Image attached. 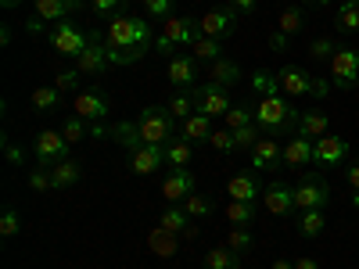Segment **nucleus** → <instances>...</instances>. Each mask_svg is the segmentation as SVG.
<instances>
[{
  "mask_svg": "<svg viewBox=\"0 0 359 269\" xmlns=\"http://www.w3.org/2000/svg\"><path fill=\"white\" fill-rule=\"evenodd\" d=\"M208 144H212L216 151H223V155H233V151H237V140H233V130H226V126H223V130H216L212 137H208Z\"/></svg>",
  "mask_w": 359,
  "mask_h": 269,
  "instance_id": "09e8293b",
  "label": "nucleus"
},
{
  "mask_svg": "<svg viewBox=\"0 0 359 269\" xmlns=\"http://www.w3.org/2000/svg\"><path fill=\"white\" fill-rule=\"evenodd\" d=\"M334 50H338V40L334 36H320V40L309 43V57H313V62H331Z\"/></svg>",
  "mask_w": 359,
  "mask_h": 269,
  "instance_id": "79ce46f5",
  "label": "nucleus"
},
{
  "mask_svg": "<svg viewBox=\"0 0 359 269\" xmlns=\"http://www.w3.org/2000/svg\"><path fill=\"white\" fill-rule=\"evenodd\" d=\"M331 205V187L320 172H302L294 187V208L298 212H309V208H327Z\"/></svg>",
  "mask_w": 359,
  "mask_h": 269,
  "instance_id": "0eeeda50",
  "label": "nucleus"
},
{
  "mask_svg": "<svg viewBox=\"0 0 359 269\" xmlns=\"http://www.w3.org/2000/svg\"><path fill=\"white\" fill-rule=\"evenodd\" d=\"M237 29V11L233 8H212L198 18V33L201 36H212V40H223V36H233Z\"/></svg>",
  "mask_w": 359,
  "mask_h": 269,
  "instance_id": "4468645a",
  "label": "nucleus"
},
{
  "mask_svg": "<svg viewBox=\"0 0 359 269\" xmlns=\"http://www.w3.org/2000/svg\"><path fill=\"white\" fill-rule=\"evenodd\" d=\"M191 94H194V111H201V115H208V118H223V115L233 108L230 97H226V86H219V83H212V79L198 83Z\"/></svg>",
  "mask_w": 359,
  "mask_h": 269,
  "instance_id": "6e6552de",
  "label": "nucleus"
},
{
  "mask_svg": "<svg viewBox=\"0 0 359 269\" xmlns=\"http://www.w3.org/2000/svg\"><path fill=\"white\" fill-rule=\"evenodd\" d=\"M331 76L338 90H355L359 86V47H341L331 57Z\"/></svg>",
  "mask_w": 359,
  "mask_h": 269,
  "instance_id": "9d476101",
  "label": "nucleus"
},
{
  "mask_svg": "<svg viewBox=\"0 0 359 269\" xmlns=\"http://www.w3.org/2000/svg\"><path fill=\"white\" fill-rule=\"evenodd\" d=\"M0 233H4L8 241L22 233V216H18V208H15V205H8V208H4V216H0Z\"/></svg>",
  "mask_w": 359,
  "mask_h": 269,
  "instance_id": "c03bdc74",
  "label": "nucleus"
},
{
  "mask_svg": "<svg viewBox=\"0 0 359 269\" xmlns=\"http://www.w3.org/2000/svg\"><path fill=\"white\" fill-rule=\"evenodd\" d=\"M165 108H169V115L176 118V123H184V118L194 115V94H176Z\"/></svg>",
  "mask_w": 359,
  "mask_h": 269,
  "instance_id": "a19ab883",
  "label": "nucleus"
},
{
  "mask_svg": "<svg viewBox=\"0 0 359 269\" xmlns=\"http://www.w3.org/2000/svg\"><path fill=\"white\" fill-rule=\"evenodd\" d=\"M144 15L158 18V22H169L172 18V0H144Z\"/></svg>",
  "mask_w": 359,
  "mask_h": 269,
  "instance_id": "de8ad7c7",
  "label": "nucleus"
},
{
  "mask_svg": "<svg viewBox=\"0 0 359 269\" xmlns=\"http://www.w3.org/2000/svg\"><path fill=\"white\" fill-rule=\"evenodd\" d=\"M108 65H111V50H108V43L101 36V29H94V33H90V47L76 57V69L83 76H90V79H101L108 72Z\"/></svg>",
  "mask_w": 359,
  "mask_h": 269,
  "instance_id": "1a4fd4ad",
  "label": "nucleus"
},
{
  "mask_svg": "<svg viewBox=\"0 0 359 269\" xmlns=\"http://www.w3.org/2000/svg\"><path fill=\"white\" fill-rule=\"evenodd\" d=\"M29 187H33L36 194L54 191V184H50V169H47V165H33V169H29Z\"/></svg>",
  "mask_w": 359,
  "mask_h": 269,
  "instance_id": "a18cd8bd",
  "label": "nucleus"
},
{
  "mask_svg": "<svg viewBox=\"0 0 359 269\" xmlns=\"http://www.w3.org/2000/svg\"><path fill=\"white\" fill-rule=\"evenodd\" d=\"M223 216L230 226H252L255 223V201H226Z\"/></svg>",
  "mask_w": 359,
  "mask_h": 269,
  "instance_id": "c756f323",
  "label": "nucleus"
},
{
  "mask_svg": "<svg viewBox=\"0 0 359 269\" xmlns=\"http://www.w3.org/2000/svg\"><path fill=\"white\" fill-rule=\"evenodd\" d=\"M208 79L219 83V86H233L237 79H241V65L230 62V57H219V62L208 65Z\"/></svg>",
  "mask_w": 359,
  "mask_h": 269,
  "instance_id": "7c9ffc66",
  "label": "nucleus"
},
{
  "mask_svg": "<svg viewBox=\"0 0 359 269\" xmlns=\"http://www.w3.org/2000/svg\"><path fill=\"white\" fill-rule=\"evenodd\" d=\"M262 130L252 123V126H241V130H233V140H237V151H252V147L259 144Z\"/></svg>",
  "mask_w": 359,
  "mask_h": 269,
  "instance_id": "49530a36",
  "label": "nucleus"
},
{
  "mask_svg": "<svg viewBox=\"0 0 359 269\" xmlns=\"http://www.w3.org/2000/svg\"><path fill=\"white\" fill-rule=\"evenodd\" d=\"M252 165H255V172L280 169L284 165V144L273 137H259V144L252 147Z\"/></svg>",
  "mask_w": 359,
  "mask_h": 269,
  "instance_id": "6ab92c4d",
  "label": "nucleus"
},
{
  "mask_svg": "<svg viewBox=\"0 0 359 269\" xmlns=\"http://www.w3.org/2000/svg\"><path fill=\"white\" fill-rule=\"evenodd\" d=\"M273 269H294V262H287V258H277V262H273Z\"/></svg>",
  "mask_w": 359,
  "mask_h": 269,
  "instance_id": "052dcab7",
  "label": "nucleus"
},
{
  "mask_svg": "<svg viewBox=\"0 0 359 269\" xmlns=\"http://www.w3.org/2000/svg\"><path fill=\"white\" fill-rule=\"evenodd\" d=\"M191 50H194V57H198V62H208V65H212V62H219V57H223V40H212V36H198V40L191 43Z\"/></svg>",
  "mask_w": 359,
  "mask_h": 269,
  "instance_id": "4c0bfd02",
  "label": "nucleus"
},
{
  "mask_svg": "<svg viewBox=\"0 0 359 269\" xmlns=\"http://www.w3.org/2000/svg\"><path fill=\"white\" fill-rule=\"evenodd\" d=\"M306 4H313V8H327L331 0H306Z\"/></svg>",
  "mask_w": 359,
  "mask_h": 269,
  "instance_id": "680f3d73",
  "label": "nucleus"
},
{
  "mask_svg": "<svg viewBox=\"0 0 359 269\" xmlns=\"http://www.w3.org/2000/svg\"><path fill=\"white\" fill-rule=\"evenodd\" d=\"M62 137H65L69 144H79V140H86V137H90V123H86V118H79V115H72V118H65Z\"/></svg>",
  "mask_w": 359,
  "mask_h": 269,
  "instance_id": "ea45409f",
  "label": "nucleus"
},
{
  "mask_svg": "<svg viewBox=\"0 0 359 269\" xmlns=\"http://www.w3.org/2000/svg\"><path fill=\"white\" fill-rule=\"evenodd\" d=\"M198 57L194 54H172L169 57V83L180 90V94H191L198 86Z\"/></svg>",
  "mask_w": 359,
  "mask_h": 269,
  "instance_id": "a211bd4d",
  "label": "nucleus"
},
{
  "mask_svg": "<svg viewBox=\"0 0 359 269\" xmlns=\"http://www.w3.org/2000/svg\"><path fill=\"white\" fill-rule=\"evenodd\" d=\"M212 133H216V130H212V118L201 115V111H194L191 118H184V126H180V137L191 140L194 147H198V144H208V137H212Z\"/></svg>",
  "mask_w": 359,
  "mask_h": 269,
  "instance_id": "b1692460",
  "label": "nucleus"
},
{
  "mask_svg": "<svg viewBox=\"0 0 359 269\" xmlns=\"http://www.w3.org/2000/svg\"><path fill=\"white\" fill-rule=\"evenodd\" d=\"M252 86L259 90L262 97H269V94H280V83H277V72H266V69L252 72Z\"/></svg>",
  "mask_w": 359,
  "mask_h": 269,
  "instance_id": "37998d69",
  "label": "nucleus"
},
{
  "mask_svg": "<svg viewBox=\"0 0 359 269\" xmlns=\"http://www.w3.org/2000/svg\"><path fill=\"white\" fill-rule=\"evenodd\" d=\"M25 33H29V36H40V33H43V18H40V15H33V18L25 22Z\"/></svg>",
  "mask_w": 359,
  "mask_h": 269,
  "instance_id": "6e6d98bb",
  "label": "nucleus"
},
{
  "mask_svg": "<svg viewBox=\"0 0 359 269\" xmlns=\"http://www.w3.org/2000/svg\"><path fill=\"white\" fill-rule=\"evenodd\" d=\"M201 33H198V22L194 18H184V15H172L165 25H162V33L155 36V50L165 57H172V47H191L194 40H198Z\"/></svg>",
  "mask_w": 359,
  "mask_h": 269,
  "instance_id": "423d86ee",
  "label": "nucleus"
},
{
  "mask_svg": "<svg viewBox=\"0 0 359 269\" xmlns=\"http://www.w3.org/2000/svg\"><path fill=\"white\" fill-rule=\"evenodd\" d=\"M158 226L180 233L184 241H194V237H198V226H194V219L184 212V205H169L165 212H162V223H158Z\"/></svg>",
  "mask_w": 359,
  "mask_h": 269,
  "instance_id": "4be33fe9",
  "label": "nucleus"
},
{
  "mask_svg": "<svg viewBox=\"0 0 359 269\" xmlns=\"http://www.w3.org/2000/svg\"><path fill=\"white\" fill-rule=\"evenodd\" d=\"M11 36H15V33H11V25H0V43L8 47V43H11Z\"/></svg>",
  "mask_w": 359,
  "mask_h": 269,
  "instance_id": "bf43d9fd",
  "label": "nucleus"
},
{
  "mask_svg": "<svg viewBox=\"0 0 359 269\" xmlns=\"http://www.w3.org/2000/svg\"><path fill=\"white\" fill-rule=\"evenodd\" d=\"M226 248L237 251V255H248V251L255 248V233H252V226H230V233H226Z\"/></svg>",
  "mask_w": 359,
  "mask_h": 269,
  "instance_id": "e433bc0d",
  "label": "nucleus"
},
{
  "mask_svg": "<svg viewBox=\"0 0 359 269\" xmlns=\"http://www.w3.org/2000/svg\"><path fill=\"white\" fill-rule=\"evenodd\" d=\"M294 269H320V262L309 258V255H302V258H294Z\"/></svg>",
  "mask_w": 359,
  "mask_h": 269,
  "instance_id": "13d9d810",
  "label": "nucleus"
},
{
  "mask_svg": "<svg viewBox=\"0 0 359 269\" xmlns=\"http://www.w3.org/2000/svg\"><path fill=\"white\" fill-rule=\"evenodd\" d=\"M191 158H194V144H191V140L172 137V140L165 144V162H169V165H191Z\"/></svg>",
  "mask_w": 359,
  "mask_h": 269,
  "instance_id": "72a5a7b5",
  "label": "nucleus"
},
{
  "mask_svg": "<svg viewBox=\"0 0 359 269\" xmlns=\"http://www.w3.org/2000/svg\"><path fill=\"white\" fill-rule=\"evenodd\" d=\"M287 40L291 36H284L280 29H277V33H269V47H273V50H287Z\"/></svg>",
  "mask_w": 359,
  "mask_h": 269,
  "instance_id": "4d7b16f0",
  "label": "nucleus"
},
{
  "mask_svg": "<svg viewBox=\"0 0 359 269\" xmlns=\"http://www.w3.org/2000/svg\"><path fill=\"white\" fill-rule=\"evenodd\" d=\"M147 248H151L158 258H172V255L180 251V233H172V230L158 226V230L147 233Z\"/></svg>",
  "mask_w": 359,
  "mask_h": 269,
  "instance_id": "a878e982",
  "label": "nucleus"
},
{
  "mask_svg": "<svg viewBox=\"0 0 359 269\" xmlns=\"http://www.w3.org/2000/svg\"><path fill=\"white\" fill-rule=\"evenodd\" d=\"M280 33L284 36H294V33H302V29H306V8L302 4H291V8H284L280 11Z\"/></svg>",
  "mask_w": 359,
  "mask_h": 269,
  "instance_id": "f704fd0d",
  "label": "nucleus"
},
{
  "mask_svg": "<svg viewBox=\"0 0 359 269\" xmlns=\"http://www.w3.org/2000/svg\"><path fill=\"white\" fill-rule=\"evenodd\" d=\"M345 158H348V144H345L341 137L323 133V137L313 140V165H320V169H334V165L345 162Z\"/></svg>",
  "mask_w": 359,
  "mask_h": 269,
  "instance_id": "dca6fc26",
  "label": "nucleus"
},
{
  "mask_svg": "<svg viewBox=\"0 0 359 269\" xmlns=\"http://www.w3.org/2000/svg\"><path fill=\"white\" fill-rule=\"evenodd\" d=\"M123 4L126 0H90V11H94L97 18H111V15H118Z\"/></svg>",
  "mask_w": 359,
  "mask_h": 269,
  "instance_id": "3c124183",
  "label": "nucleus"
},
{
  "mask_svg": "<svg viewBox=\"0 0 359 269\" xmlns=\"http://www.w3.org/2000/svg\"><path fill=\"white\" fill-rule=\"evenodd\" d=\"M294 230H298V237H306V241H316V237L327 230V212H323V208H309V212H298Z\"/></svg>",
  "mask_w": 359,
  "mask_h": 269,
  "instance_id": "393cba45",
  "label": "nucleus"
},
{
  "mask_svg": "<svg viewBox=\"0 0 359 269\" xmlns=\"http://www.w3.org/2000/svg\"><path fill=\"white\" fill-rule=\"evenodd\" d=\"M352 208H359V194H352Z\"/></svg>",
  "mask_w": 359,
  "mask_h": 269,
  "instance_id": "0e129e2a",
  "label": "nucleus"
},
{
  "mask_svg": "<svg viewBox=\"0 0 359 269\" xmlns=\"http://www.w3.org/2000/svg\"><path fill=\"white\" fill-rule=\"evenodd\" d=\"M162 165H169V162H165V147H158V144H140L130 151V172L133 176H151Z\"/></svg>",
  "mask_w": 359,
  "mask_h": 269,
  "instance_id": "f3484780",
  "label": "nucleus"
},
{
  "mask_svg": "<svg viewBox=\"0 0 359 269\" xmlns=\"http://www.w3.org/2000/svg\"><path fill=\"white\" fill-rule=\"evenodd\" d=\"M4 158L11 162V165H25V151L18 144H11V140H4Z\"/></svg>",
  "mask_w": 359,
  "mask_h": 269,
  "instance_id": "603ef678",
  "label": "nucleus"
},
{
  "mask_svg": "<svg viewBox=\"0 0 359 269\" xmlns=\"http://www.w3.org/2000/svg\"><path fill=\"white\" fill-rule=\"evenodd\" d=\"M262 179L248 169V172H233L230 179H226V198L230 201H255V198H262Z\"/></svg>",
  "mask_w": 359,
  "mask_h": 269,
  "instance_id": "aec40b11",
  "label": "nucleus"
},
{
  "mask_svg": "<svg viewBox=\"0 0 359 269\" xmlns=\"http://www.w3.org/2000/svg\"><path fill=\"white\" fill-rule=\"evenodd\" d=\"M205 269H241V255L230 251L226 244L205 251Z\"/></svg>",
  "mask_w": 359,
  "mask_h": 269,
  "instance_id": "473e14b6",
  "label": "nucleus"
},
{
  "mask_svg": "<svg viewBox=\"0 0 359 269\" xmlns=\"http://www.w3.org/2000/svg\"><path fill=\"white\" fill-rule=\"evenodd\" d=\"M262 205L269 216H280V219H291L298 208H294V187L284 184V179H273L266 191H262Z\"/></svg>",
  "mask_w": 359,
  "mask_h": 269,
  "instance_id": "f8f14e48",
  "label": "nucleus"
},
{
  "mask_svg": "<svg viewBox=\"0 0 359 269\" xmlns=\"http://www.w3.org/2000/svg\"><path fill=\"white\" fill-rule=\"evenodd\" d=\"M29 104H33L36 115H54L57 108H62V90L57 86H36L33 97H29Z\"/></svg>",
  "mask_w": 359,
  "mask_h": 269,
  "instance_id": "cd10ccee",
  "label": "nucleus"
},
{
  "mask_svg": "<svg viewBox=\"0 0 359 269\" xmlns=\"http://www.w3.org/2000/svg\"><path fill=\"white\" fill-rule=\"evenodd\" d=\"M252 123H255L252 104H233V108L223 115V126H226V130H241V126H252Z\"/></svg>",
  "mask_w": 359,
  "mask_h": 269,
  "instance_id": "58836bf2",
  "label": "nucleus"
},
{
  "mask_svg": "<svg viewBox=\"0 0 359 269\" xmlns=\"http://www.w3.org/2000/svg\"><path fill=\"white\" fill-rule=\"evenodd\" d=\"M327 130H331V115H327V111H316V108H309V111H302V118H298V133H302V137H309V140L323 137Z\"/></svg>",
  "mask_w": 359,
  "mask_h": 269,
  "instance_id": "bb28decb",
  "label": "nucleus"
},
{
  "mask_svg": "<svg viewBox=\"0 0 359 269\" xmlns=\"http://www.w3.org/2000/svg\"><path fill=\"white\" fill-rule=\"evenodd\" d=\"M47 43L57 57H79L90 47V33H83L76 22H54L47 29Z\"/></svg>",
  "mask_w": 359,
  "mask_h": 269,
  "instance_id": "39448f33",
  "label": "nucleus"
},
{
  "mask_svg": "<svg viewBox=\"0 0 359 269\" xmlns=\"http://www.w3.org/2000/svg\"><path fill=\"white\" fill-rule=\"evenodd\" d=\"M194 194V176L187 165H169L165 179H162V198L169 205H184L187 198Z\"/></svg>",
  "mask_w": 359,
  "mask_h": 269,
  "instance_id": "ddd939ff",
  "label": "nucleus"
},
{
  "mask_svg": "<svg viewBox=\"0 0 359 269\" xmlns=\"http://www.w3.org/2000/svg\"><path fill=\"white\" fill-rule=\"evenodd\" d=\"M298 118H302V111H298L287 97H280V94L262 97L259 108H255V126L262 130V137H294L298 133Z\"/></svg>",
  "mask_w": 359,
  "mask_h": 269,
  "instance_id": "f03ea898",
  "label": "nucleus"
},
{
  "mask_svg": "<svg viewBox=\"0 0 359 269\" xmlns=\"http://www.w3.org/2000/svg\"><path fill=\"white\" fill-rule=\"evenodd\" d=\"M69 140L62 137V133H54V130H43V133H36V162L40 165H57V162H65V158H72L69 155Z\"/></svg>",
  "mask_w": 359,
  "mask_h": 269,
  "instance_id": "2eb2a0df",
  "label": "nucleus"
},
{
  "mask_svg": "<svg viewBox=\"0 0 359 269\" xmlns=\"http://www.w3.org/2000/svg\"><path fill=\"white\" fill-rule=\"evenodd\" d=\"M108 111H111V97L101 86H90V90H79L76 94V115L86 118V123H104Z\"/></svg>",
  "mask_w": 359,
  "mask_h": 269,
  "instance_id": "9b49d317",
  "label": "nucleus"
},
{
  "mask_svg": "<svg viewBox=\"0 0 359 269\" xmlns=\"http://www.w3.org/2000/svg\"><path fill=\"white\" fill-rule=\"evenodd\" d=\"M79 69H65V72H57V79H54V86L57 90H62V94H72V90H76V94H79Z\"/></svg>",
  "mask_w": 359,
  "mask_h": 269,
  "instance_id": "8fccbe9b",
  "label": "nucleus"
},
{
  "mask_svg": "<svg viewBox=\"0 0 359 269\" xmlns=\"http://www.w3.org/2000/svg\"><path fill=\"white\" fill-rule=\"evenodd\" d=\"M108 50H111V65H133L155 47L151 36V22H144L137 15H111L108 18Z\"/></svg>",
  "mask_w": 359,
  "mask_h": 269,
  "instance_id": "f257e3e1",
  "label": "nucleus"
},
{
  "mask_svg": "<svg viewBox=\"0 0 359 269\" xmlns=\"http://www.w3.org/2000/svg\"><path fill=\"white\" fill-rule=\"evenodd\" d=\"M277 83H280V94H287V97H309V94L313 97H327L331 94V83L309 76L306 69H298V65H284L277 72Z\"/></svg>",
  "mask_w": 359,
  "mask_h": 269,
  "instance_id": "20e7f679",
  "label": "nucleus"
},
{
  "mask_svg": "<svg viewBox=\"0 0 359 269\" xmlns=\"http://www.w3.org/2000/svg\"><path fill=\"white\" fill-rule=\"evenodd\" d=\"M0 4H4V8H18V4H22V0H0Z\"/></svg>",
  "mask_w": 359,
  "mask_h": 269,
  "instance_id": "e2e57ef3",
  "label": "nucleus"
},
{
  "mask_svg": "<svg viewBox=\"0 0 359 269\" xmlns=\"http://www.w3.org/2000/svg\"><path fill=\"white\" fill-rule=\"evenodd\" d=\"M83 179V162L79 158H65V162H57V165H50V184H54V191H69V187H76Z\"/></svg>",
  "mask_w": 359,
  "mask_h": 269,
  "instance_id": "5701e85b",
  "label": "nucleus"
},
{
  "mask_svg": "<svg viewBox=\"0 0 359 269\" xmlns=\"http://www.w3.org/2000/svg\"><path fill=\"white\" fill-rule=\"evenodd\" d=\"M345 179H348V191H352V194H359V162H348Z\"/></svg>",
  "mask_w": 359,
  "mask_h": 269,
  "instance_id": "864d4df0",
  "label": "nucleus"
},
{
  "mask_svg": "<svg viewBox=\"0 0 359 269\" xmlns=\"http://www.w3.org/2000/svg\"><path fill=\"white\" fill-rule=\"evenodd\" d=\"M33 15H40L43 22H65L69 11V0H33Z\"/></svg>",
  "mask_w": 359,
  "mask_h": 269,
  "instance_id": "2f4dec72",
  "label": "nucleus"
},
{
  "mask_svg": "<svg viewBox=\"0 0 359 269\" xmlns=\"http://www.w3.org/2000/svg\"><path fill=\"white\" fill-rule=\"evenodd\" d=\"M133 126H137V133H140L144 144H158V147H165V144L176 137V118H172L169 108H162V104H147V108H140V115L133 118Z\"/></svg>",
  "mask_w": 359,
  "mask_h": 269,
  "instance_id": "7ed1b4c3",
  "label": "nucleus"
},
{
  "mask_svg": "<svg viewBox=\"0 0 359 269\" xmlns=\"http://www.w3.org/2000/svg\"><path fill=\"white\" fill-rule=\"evenodd\" d=\"M309 162H313V140L302 137V133H294V137L284 144V165H287L291 172H302Z\"/></svg>",
  "mask_w": 359,
  "mask_h": 269,
  "instance_id": "412c9836",
  "label": "nucleus"
},
{
  "mask_svg": "<svg viewBox=\"0 0 359 269\" xmlns=\"http://www.w3.org/2000/svg\"><path fill=\"white\" fill-rule=\"evenodd\" d=\"M230 8H233L237 15H252V11L259 8V0H230Z\"/></svg>",
  "mask_w": 359,
  "mask_h": 269,
  "instance_id": "5fc2aeb1",
  "label": "nucleus"
},
{
  "mask_svg": "<svg viewBox=\"0 0 359 269\" xmlns=\"http://www.w3.org/2000/svg\"><path fill=\"white\" fill-rule=\"evenodd\" d=\"M184 212L191 216V219H208V216H216V198H208V194H191L187 201H184Z\"/></svg>",
  "mask_w": 359,
  "mask_h": 269,
  "instance_id": "c9c22d12",
  "label": "nucleus"
},
{
  "mask_svg": "<svg viewBox=\"0 0 359 269\" xmlns=\"http://www.w3.org/2000/svg\"><path fill=\"white\" fill-rule=\"evenodd\" d=\"M334 29H338L341 36L359 33V0H341V4H338V18H334Z\"/></svg>",
  "mask_w": 359,
  "mask_h": 269,
  "instance_id": "c85d7f7f",
  "label": "nucleus"
}]
</instances>
